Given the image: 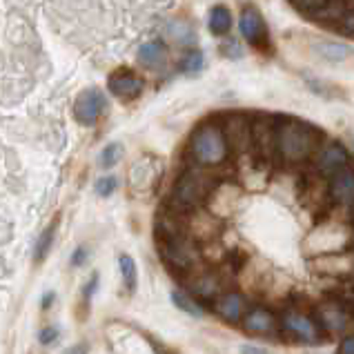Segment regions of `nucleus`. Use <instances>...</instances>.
I'll list each match as a JSON object with an SVG mask.
<instances>
[{
  "instance_id": "nucleus-30",
  "label": "nucleus",
  "mask_w": 354,
  "mask_h": 354,
  "mask_svg": "<svg viewBox=\"0 0 354 354\" xmlns=\"http://www.w3.org/2000/svg\"><path fill=\"white\" fill-rule=\"evenodd\" d=\"M292 5H295L297 9H301L303 14H308V16H312V14H317L319 9L328 3V0H290Z\"/></svg>"
},
{
  "instance_id": "nucleus-3",
  "label": "nucleus",
  "mask_w": 354,
  "mask_h": 354,
  "mask_svg": "<svg viewBox=\"0 0 354 354\" xmlns=\"http://www.w3.org/2000/svg\"><path fill=\"white\" fill-rule=\"evenodd\" d=\"M216 183H218V178L207 174V167L192 165L178 176V180L174 183L169 205H174L183 212L203 207L207 196H209V192L214 189Z\"/></svg>"
},
{
  "instance_id": "nucleus-1",
  "label": "nucleus",
  "mask_w": 354,
  "mask_h": 354,
  "mask_svg": "<svg viewBox=\"0 0 354 354\" xmlns=\"http://www.w3.org/2000/svg\"><path fill=\"white\" fill-rule=\"evenodd\" d=\"M321 145L319 131L297 118H286L274 125V149L283 163H306Z\"/></svg>"
},
{
  "instance_id": "nucleus-16",
  "label": "nucleus",
  "mask_w": 354,
  "mask_h": 354,
  "mask_svg": "<svg viewBox=\"0 0 354 354\" xmlns=\"http://www.w3.org/2000/svg\"><path fill=\"white\" fill-rule=\"evenodd\" d=\"M310 266L315 268V272H323V274L341 279L343 274H350V272H352V250L317 254V259L310 261Z\"/></svg>"
},
{
  "instance_id": "nucleus-24",
  "label": "nucleus",
  "mask_w": 354,
  "mask_h": 354,
  "mask_svg": "<svg viewBox=\"0 0 354 354\" xmlns=\"http://www.w3.org/2000/svg\"><path fill=\"white\" fill-rule=\"evenodd\" d=\"M171 301H174L183 312H187L189 317H203V308H201V303L194 297H189L187 292H180V290L171 292Z\"/></svg>"
},
{
  "instance_id": "nucleus-15",
  "label": "nucleus",
  "mask_w": 354,
  "mask_h": 354,
  "mask_svg": "<svg viewBox=\"0 0 354 354\" xmlns=\"http://www.w3.org/2000/svg\"><path fill=\"white\" fill-rule=\"evenodd\" d=\"M103 109H105V96L98 89H85L74 103V116L78 123L94 125L100 118V114H103Z\"/></svg>"
},
{
  "instance_id": "nucleus-6",
  "label": "nucleus",
  "mask_w": 354,
  "mask_h": 354,
  "mask_svg": "<svg viewBox=\"0 0 354 354\" xmlns=\"http://www.w3.org/2000/svg\"><path fill=\"white\" fill-rule=\"evenodd\" d=\"M350 306L352 303H346L341 299H332L328 303H321L315 310V319L321 326L323 332H328V335H346L350 330V323H352V317H350Z\"/></svg>"
},
{
  "instance_id": "nucleus-22",
  "label": "nucleus",
  "mask_w": 354,
  "mask_h": 354,
  "mask_svg": "<svg viewBox=\"0 0 354 354\" xmlns=\"http://www.w3.org/2000/svg\"><path fill=\"white\" fill-rule=\"evenodd\" d=\"M303 198H306V203L312 205V207H319L326 203V198H328V187L326 183H323V176L317 174V178H310L306 180V194H303Z\"/></svg>"
},
{
  "instance_id": "nucleus-33",
  "label": "nucleus",
  "mask_w": 354,
  "mask_h": 354,
  "mask_svg": "<svg viewBox=\"0 0 354 354\" xmlns=\"http://www.w3.org/2000/svg\"><path fill=\"white\" fill-rule=\"evenodd\" d=\"M339 350H341L343 354H352V352H354V339L348 335L346 339H343V346H341Z\"/></svg>"
},
{
  "instance_id": "nucleus-13",
  "label": "nucleus",
  "mask_w": 354,
  "mask_h": 354,
  "mask_svg": "<svg viewBox=\"0 0 354 354\" xmlns=\"http://www.w3.org/2000/svg\"><path fill=\"white\" fill-rule=\"evenodd\" d=\"M328 196L335 201L337 205L343 207H352L354 201V171H352V163L343 165L341 169H337L335 174L330 176V185H328Z\"/></svg>"
},
{
  "instance_id": "nucleus-23",
  "label": "nucleus",
  "mask_w": 354,
  "mask_h": 354,
  "mask_svg": "<svg viewBox=\"0 0 354 354\" xmlns=\"http://www.w3.org/2000/svg\"><path fill=\"white\" fill-rule=\"evenodd\" d=\"M118 266H120V274H123V283H125L127 292H134L136 290V283H138V272H136L134 259L127 257V254H120Z\"/></svg>"
},
{
  "instance_id": "nucleus-31",
  "label": "nucleus",
  "mask_w": 354,
  "mask_h": 354,
  "mask_svg": "<svg viewBox=\"0 0 354 354\" xmlns=\"http://www.w3.org/2000/svg\"><path fill=\"white\" fill-rule=\"evenodd\" d=\"M58 337V330L56 328H45V330H40V343H45V346H49L52 341H56Z\"/></svg>"
},
{
  "instance_id": "nucleus-29",
  "label": "nucleus",
  "mask_w": 354,
  "mask_h": 354,
  "mask_svg": "<svg viewBox=\"0 0 354 354\" xmlns=\"http://www.w3.org/2000/svg\"><path fill=\"white\" fill-rule=\"evenodd\" d=\"M116 187H118V180H116L114 176L98 178V180H96V185H94V189H96V194H98V196H109V194H114Z\"/></svg>"
},
{
  "instance_id": "nucleus-34",
  "label": "nucleus",
  "mask_w": 354,
  "mask_h": 354,
  "mask_svg": "<svg viewBox=\"0 0 354 354\" xmlns=\"http://www.w3.org/2000/svg\"><path fill=\"white\" fill-rule=\"evenodd\" d=\"M96 286H98V277L94 274V279L87 283V290H85V301H89V297H92L94 292H96Z\"/></svg>"
},
{
  "instance_id": "nucleus-17",
  "label": "nucleus",
  "mask_w": 354,
  "mask_h": 354,
  "mask_svg": "<svg viewBox=\"0 0 354 354\" xmlns=\"http://www.w3.org/2000/svg\"><path fill=\"white\" fill-rule=\"evenodd\" d=\"M241 34L245 36L254 47L266 49L268 47V29L266 20L259 14L257 7H245L241 14Z\"/></svg>"
},
{
  "instance_id": "nucleus-32",
  "label": "nucleus",
  "mask_w": 354,
  "mask_h": 354,
  "mask_svg": "<svg viewBox=\"0 0 354 354\" xmlns=\"http://www.w3.org/2000/svg\"><path fill=\"white\" fill-rule=\"evenodd\" d=\"M87 254H89L87 248H78V250L74 252V257H72V266L80 268V266H83V263L87 261Z\"/></svg>"
},
{
  "instance_id": "nucleus-26",
  "label": "nucleus",
  "mask_w": 354,
  "mask_h": 354,
  "mask_svg": "<svg viewBox=\"0 0 354 354\" xmlns=\"http://www.w3.org/2000/svg\"><path fill=\"white\" fill-rule=\"evenodd\" d=\"M319 54H323V58H328V60H343L350 54V47L339 45V43H323L319 45Z\"/></svg>"
},
{
  "instance_id": "nucleus-9",
  "label": "nucleus",
  "mask_w": 354,
  "mask_h": 354,
  "mask_svg": "<svg viewBox=\"0 0 354 354\" xmlns=\"http://www.w3.org/2000/svg\"><path fill=\"white\" fill-rule=\"evenodd\" d=\"M221 127H223L230 151L234 149L241 156L248 154L252 145V118H248L245 114H234V116H227L225 125H221Z\"/></svg>"
},
{
  "instance_id": "nucleus-25",
  "label": "nucleus",
  "mask_w": 354,
  "mask_h": 354,
  "mask_svg": "<svg viewBox=\"0 0 354 354\" xmlns=\"http://www.w3.org/2000/svg\"><path fill=\"white\" fill-rule=\"evenodd\" d=\"M54 232H56V223H52L43 234H40V239L36 243V261H45V257L49 254L52 243H54Z\"/></svg>"
},
{
  "instance_id": "nucleus-10",
  "label": "nucleus",
  "mask_w": 354,
  "mask_h": 354,
  "mask_svg": "<svg viewBox=\"0 0 354 354\" xmlns=\"http://www.w3.org/2000/svg\"><path fill=\"white\" fill-rule=\"evenodd\" d=\"M315 171L321 174L323 178H330L337 169H341L343 165L350 163V154L348 149L341 143H326L319 145V149L315 151Z\"/></svg>"
},
{
  "instance_id": "nucleus-35",
  "label": "nucleus",
  "mask_w": 354,
  "mask_h": 354,
  "mask_svg": "<svg viewBox=\"0 0 354 354\" xmlns=\"http://www.w3.org/2000/svg\"><path fill=\"white\" fill-rule=\"evenodd\" d=\"M243 352H248V354H261V352H266V350L254 348V346H245V348H243Z\"/></svg>"
},
{
  "instance_id": "nucleus-27",
  "label": "nucleus",
  "mask_w": 354,
  "mask_h": 354,
  "mask_svg": "<svg viewBox=\"0 0 354 354\" xmlns=\"http://www.w3.org/2000/svg\"><path fill=\"white\" fill-rule=\"evenodd\" d=\"M120 154H123V147H120L118 143H112V145H107L103 151H100V167H112L118 163V158Z\"/></svg>"
},
{
  "instance_id": "nucleus-21",
  "label": "nucleus",
  "mask_w": 354,
  "mask_h": 354,
  "mask_svg": "<svg viewBox=\"0 0 354 354\" xmlns=\"http://www.w3.org/2000/svg\"><path fill=\"white\" fill-rule=\"evenodd\" d=\"M230 29H232V14H230V9L223 7V5H218L212 9V14H209V32L218 36V38H223L230 34Z\"/></svg>"
},
{
  "instance_id": "nucleus-5",
  "label": "nucleus",
  "mask_w": 354,
  "mask_h": 354,
  "mask_svg": "<svg viewBox=\"0 0 354 354\" xmlns=\"http://www.w3.org/2000/svg\"><path fill=\"white\" fill-rule=\"evenodd\" d=\"M281 335L295 339L299 343H321L326 332L321 330L317 319L301 310H286L281 315Z\"/></svg>"
},
{
  "instance_id": "nucleus-7",
  "label": "nucleus",
  "mask_w": 354,
  "mask_h": 354,
  "mask_svg": "<svg viewBox=\"0 0 354 354\" xmlns=\"http://www.w3.org/2000/svg\"><path fill=\"white\" fill-rule=\"evenodd\" d=\"M221 221L216 218V214H212L207 209H189L185 214V234L196 241V243H207V241H216L221 234Z\"/></svg>"
},
{
  "instance_id": "nucleus-18",
  "label": "nucleus",
  "mask_w": 354,
  "mask_h": 354,
  "mask_svg": "<svg viewBox=\"0 0 354 354\" xmlns=\"http://www.w3.org/2000/svg\"><path fill=\"white\" fill-rule=\"evenodd\" d=\"M107 85H109V92L120 100H134L143 92V80L131 72H125V69H120V72L109 76Z\"/></svg>"
},
{
  "instance_id": "nucleus-2",
  "label": "nucleus",
  "mask_w": 354,
  "mask_h": 354,
  "mask_svg": "<svg viewBox=\"0 0 354 354\" xmlns=\"http://www.w3.org/2000/svg\"><path fill=\"white\" fill-rule=\"evenodd\" d=\"M189 158L201 167H221L230 158V145L218 123H203L189 138Z\"/></svg>"
},
{
  "instance_id": "nucleus-12",
  "label": "nucleus",
  "mask_w": 354,
  "mask_h": 354,
  "mask_svg": "<svg viewBox=\"0 0 354 354\" xmlns=\"http://www.w3.org/2000/svg\"><path fill=\"white\" fill-rule=\"evenodd\" d=\"M243 328H245L248 335L254 337H281V326L279 319L272 315L266 308H252L245 310V315L241 319Z\"/></svg>"
},
{
  "instance_id": "nucleus-19",
  "label": "nucleus",
  "mask_w": 354,
  "mask_h": 354,
  "mask_svg": "<svg viewBox=\"0 0 354 354\" xmlns=\"http://www.w3.org/2000/svg\"><path fill=\"white\" fill-rule=\"evenodd\" d=\"M192 288V297H196L198 303L212 301L216 295H221V281L216 274H209V272H198V277L189 281Z\"/></svg>"
},
{
  "instance_id": "nucleus-28",
  "label": "nucleus",
  "mask_w": 354,
  "mask_h": 354,
  "mask_svg": "<svg viewBox=\"0 0 354 354\" xmlns=\"http://www.w3.org/2000/svg\"><path fill=\"white\" fill-rule=\"evenodd\" d=\"M178 67H180V72H187V74L198 72V69L203 67V54H201V52H189V54L178 63Z\"/></svg>"
},
{
  "instance_id": "nucleus-4",
  "label": "nucleus",
  "mask_w": 354,
  "mask_h": 354,
  "mask_svg": "<svg viewBox=\"0 0 354 354\" xmlns=\"http://www.w3.org/2000/svg\"><path fill=\"white\" fill-rule=\"evenodd\" d=\"M158 250H160V259L174 272H183V274L196 272L201 261L198 243L192 241L185 232H178V234H158Z\"/></svg>"
},
{
  "instance_id": "nucleus-20",
  "label": "nucleus",
  "mask_w": 354,
  "mask_h": 354,
  "mask_svg": "<svg viewBox=\"0 0 354 354\" xmlns=\"http://www.w3.org/2000/svg\"><path fill=\"white\" fill-rule=\"evenodd\" d=\"M138 63L145 69H158L165 63V45L160 40H151L138 49Z\"/></svg>"
},
{
  "instance_id": "nucleus-14",
  "label": "nucleus",
  "mask_w": 354,
  "mask_h": 354,
  "mask_svg": "<svg viewBox=\"0 0 354 354\" xmlns=\"http://www.w3.org/2000/svg\"><path fill=\"white\" fill-rule=\"evenodd\" d=\"M212 306H214V312L225 323L236 326V323H241L243 315H245L248 301L241 292H221V295L212 299Z\"/></svg>"
},
{
  "instance_id": "nucleus-8",
  "label": "nucleus",
  "mask_w": 354,
  "mask_h": 354,
  "mask_svg": "<svg viewBox=\"0 0 354 354\" xmlns=\"http://www.w3.org/2000/svg\"><path fill=\"white\" fill-rule=\"evenodd\" d=\"M248 154H254L261 163L270 165V160L277 156L274 149V125L268 118L252 120V145Z\"/></svg>"
},
{
  "instance_id": "nucleus-36",
  "label": "nucleus",
  "mask_w": 354,
  "mask_h": 354,
  "mask_svg": "<svg viewBox=\"0 0 354 354\" xmlns=\"http://www.w3.org/2000/svg\"><path fill=\"white\" fill-rule=\"evenodd\" d=\"M52 301H54V295H52V292H49V295H45V299H43V308L47 310L49 306H52Z\"/></svg>"
},
{
  "instance_id": "nucleus-11",
  "label": "nucleus",
  "mask_w": 354,
  "mask_h": 354,
  "mask_svg": "<svg viewBox=\"0 0 354 354\" xmlns=\"http://www.w3.org/2000/svg\"><path fill=\"white\" fill-rule=\"evenodd\" d=\"M308 248L312 250L310 254H328V252H341L343 248V225L328 221L319 230L312 232L308 241Z\"/></svg>"
}]
</instances>
